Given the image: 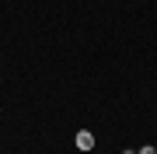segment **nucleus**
Here are the masks:
<instances>
[{
	"label": "nucleus",
	"instance_id": "nucleus-1",
	"mask_svg": "<svg viewBox=\"0 0 157 154\" xmlns=\"http://www.w3.org/2000/svg\"><path fill=\"white\" fill-rule=\"evenodd\" d=\"M77 147L80 151H91V147H94V133H91V130H80L77 133Z\"/></svg>",
	"mask_w": 157,
	"mask_h": 154
},
{
	"label": "nucleus",
	"instance_id": "nucleus-2",
	"mask_svg": "<svg viewBox=\"0 0 157 154\" xmlns=\"http://www.w3.org/2000/svg\"><path fill=\"white\" fill-rule=\"evenodd\" d=\"M136 154H157V147H150V144H143V147L136 151Z\"/></svg>",
	"mask_w": 157,
	"mask_h": 154
},
{
	"label": "nucleus",
	"instance_id": "nucleus-3",
	"mask_svg": "<svg viewBox=\"0 0 157 154\" xmlns=\"http://www.w3.org/2000/svg\"><path fill=\"white\" fill-rule=\"evenodd\" d=\"M126 154H133V151H126Z\"/></svg>",
	"mask_w": 157,
	"mask_h": 154
}]
</instances>
